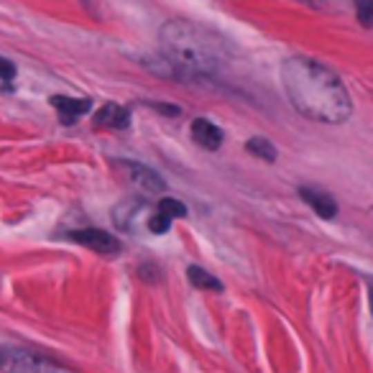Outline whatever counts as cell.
<instances>
[{"mask_svg": "<svg viewBox=\"0 0 373 373\" xmlns=\"http://www.w3.org/2000/svg\"><path fill=\"white\" fill-rule=\"evenodd\" d=\"M281 85L294 111L317 123H343L350 118L353 105L340 77L325 64L307 57H291L281 67Z\"/></svg>", "mask_w": 373, "mask_h": 373, "instance_id": "6da1fadb", "label": "cell"}, {"mask_svg": "<svg viewBox=\"0 0 373 373\" xmlns=\"http://www.w3.org/2000/svg\"><path fill=\"white\" fill-rule=\"evenodd\" d=\"M166 59L184 75H215L228 59V49L218 34L189 21H169L162 28Z\"/></svg>", "mask_w": 373, "mask_h": 373, "instance_id": "7a4b0ae2", "label": "cell"}, {"mask_svg": "<svg viewBox=\"0 0 373 373\" xmlns=\"http://www.w3.org/2000/svg\"><path fill=\"white\" fill-rule=\"evenodd\" d=\"M0 371L6 373H77L67 365L57 363L46 356H36V353H26V350H10L3 353V363Z\"/></svg>", "mask_w": 373, "mask_h": 373, "instance_id": "3957f363", "label": "cell"}, {"mask_svg": "<svg viewBox=\"0 0 373 373\" xmlns=\"http://www.w3.org/2000/svg\"><path fill=\"white\" fill-rule=\"evenodd\" d=\"M120 174L128 179V184L136 186L138 192H146V195H162L166 189V182H164L151 166H146L141 162H120L118 164Z\"/></svg>", "mask_w": 373, "mask_h": 373, "instance_id": "277c9868", "label": "cell"}, {"mask_svg": "<svg viewBox=\"0 0 373 373\" xmlns=\"http://www.w3.org/2000/svg\"><path fill=\"white\" fill-rule=\"evenodd\" d=\"M72 240L79 243V246L90 248L95 254L100 256H115L120 254V240L113 233H105V230H97V228H85V230H75L72 233Z\"/></svg>", "mask_w": 373, "mask_h": 373, "instance_id": "5b68a950", "label": "cell"}, {"mask_svg": "<svg viewBox=\"0 0 373 373\" xmlns=\"http://www.w3.org/2000/svg\"><path fill=\"white\" fill-rule=\"evenodd\" d=\"M222 131L207 118H195L192 120V141L197 146H202L204 151H218L222 146Z\"/></svg>", "mask_w": 373, "mask_h": 373, "instance_id": "8992f818", "label": "cell"}, {"mask_svg": "<svg viewBox=\"0 0 373 373\" xmlns=\"http://www.w3.org/2000/svg\"><path fill=\"white\" fill-rule=\"evenodd\" d=\"M146 210V202L144 200H123V202L113 210V222H115V228L120 230H136L138 220H141V215Z\"/></svg>", "mask_w": 373, "mask_h": 373, "instance_id": "52a82bcc", "label": "cell"}, {"mask_svg": "<svg viewBox=\"0 0 373 373\" xmlns=\"http://www.w3.org/2000/svg\"><path fill=\"white\" fill-rule=\"evenodd\" d=\"M299 197H302V200H305V202L309 204V207H312L320 218H325V220H330V218H335V215H338V202H335L330 195L320 192V189L302 186V189H299Z\"/></svg>", "mask_w": 373, "mask_h": 373, "instance_id": "ba28073f", "label": "cell"}, {"mask_svg": "<svg viewBox=\"0 0 373 373\" xmlns=\"http://www.w3.org/2000/svg\"><path fill=\"white\" fill-rule=\"evenodd\" d=\"M51 105L59 111L64 123H72L75 118H82V115L90 113V108H93V102L87 100V97H64V95L51 97Z\"/></svg>", "mask_w": 373, "mask_h": 373, "instance_id": "9c48e42d", "label": "cell"}, {"mask_svg": "<svg viewBox=\"0 0 373 373\" xmlns=\"http://www.w3.org/2000/svg\"><path fill=\"white\" fill-rule=\"evenodd\" d=\"M128 123H131V113L126 111V108H120V105H113V102H108V105H102L100 111L95 113V126H102V128H128Z\"/></svg>", "mask_w": 373, "mask_h": 373, "instance_id": "30bf717a", "label": "cell"}, {"mask_svg": "<svg viewBox=\"0 0 373 373\" xmlns=\"http://www.w3.org/2000/svg\"><path fill=\"white\" fill-rule=\"evenodd\" d=\"M186 276L192 281V287L202 289V291H222V281L215 279L210 271H204L200 266H189V269H186Z\"/></svg>", "mask_w": 373, "mask_h": 373, "instance_id": "8fae6325", "label": "cell"}, {"mask_svg": "<svg viewBox=\"0 0 373 373\" xmlns=\"http://www.w3.org/2000/svg\"><path fill=\"white\" fill-rule=\"evenodd\" d=\"M248 153H254L256 159H263V162H276V146L269 141V138H261V136H256L251 138L246 144Z\"/></svg>", "mask_w": 373, "mask_h": 373, "instance_id": "7c38bea8", "label": "cell"}, {"mask_svg": "<svg viewBox=\"0 0 373 373\" xmlns=\"http://www.w3.org/2000/svg\"><path fill=\"white\" fill-rule=\"evenodd\" d=\"M159 212L164 215H169L171 220H177V218H186V204L174 200V197H162V202H159Z\"/></svg>", "mask_w": 373, "mask_h": 373, "instance_id": "4fadbf2b", "label": "cell"}, {"mask_svg": "<svg viewBox=\"0 0 373 373\" xmlns=\"http://www.w3.org/2000/svg\"><path fill=\"white\" fill-rule=\"evenodd\" d=\"M171 225V218L169 215H164V212H153V215H149L146 218V228L151 230V233H156V236H162V233H166Z\"/></svg>", "mask_w": 373, "mask_h": 373, "instance_id": "5bb4252c", "label": "cell"}, {"mask_svg": "<svg viewBox=\"0 0 373 373\" xmlns=\"http://www.w3.org/2000/svg\"><path fill=\"white\" fill-rule=\"evenodd\" d=\"M358 18L363 26H373V0H356Z\"/></svg>", "mask_w": 373, "mask_h": 373, "instance_id": "9a60e30c", "label": "cell"}, {"mask_svg": "<svg viewBox=\"0 0 373 373\" xmlns=\"http://www.w3.org/2000/svg\"><path fill=\"white\" fill-rule=\"evenodd\" d=\"M13 77H16V64L10 59H6V57H0V79L10 82Z\"/></svg>", "mask_w": 373, "mask_h": 373, "instance_id": "2e32d148", "label": "cell"}, {"mask_svg": "<svg viewBox=\"0 0 373 373\" xmlns=\"http://www.w3.org/2000/svg\"><path fill=\"white\" fill-rule=\"evenodd\" d=\"M297 3H305L309 8H325V0H297Z\"/></svg>", "mask_w": 373, "mask_h": 373, "instance_id": "e0dca14e", "label": "cell"}, {"mask_svg": "<svg viewBox=\"0 0 373 373\" xmlns=\"http://www.w3.org/2000/svg\"><path fill=\"white\" fill-rule=\"evenodd\" d=\"M371 309H373V287H371Z\"/></svg>", "mask_w": 373, "mask_h": 373, "instance_id": "ac0fdd59", "label": "cell"}, {"mask_svg": "<svg viewBox=\"0 0 373 373\" xmlns=\"http://www.w3.org/2000/svg\"><path fill=\"white\" fill-rule=\"evenodd\" d=\"M0 363H3V353H0Z\"/></svg>", "mask_w": 373, "mask_h": 373, "instance_id": "d6986e66", "label": "cell"}]
</instances>
